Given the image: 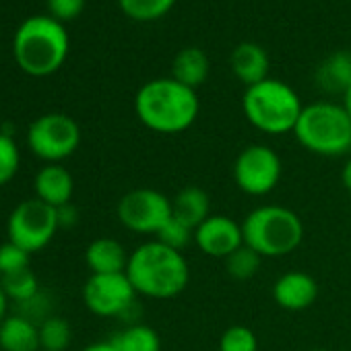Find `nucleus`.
Wrapping results in <instances>:
<instances>
[{"mask_svg":"<svg viewBox=\"0 0 351 351\" xmlns=\"http://www.w3.org/2000/svg\"><path fill=\"white\" fill-rule=\"evenodd\" d=\"M27 145L42 161L60 163L79 149L81 128L75 118L60 112H50L32 122L27 130Z\"/></svg>","mask_w":351,"mask_h":351,"instance_id":"nucleus-8","label":"nucleus"},{"mask_svg":"<svg viewBox=\"0 0 351 351\" xmlns=\"http://www.w3.org/2000/svg\"><path fill=\"white\" fill-rule=\"evenodd\" d=\"M21 153L15 138L7 132H0V186H7L19 171Z\"/></svg>","mask_w":351,"mask_h":351,"instance_id":"nucleus-26","label":"nucleus"},{"mask_svg":"<svg viewBox=\"0 0 351 351\" xmlns=\"http://www.w3.org/2000/svg\"><path fill=\"white\" fill-rule=\"evenodd\" d=\"M0 351H42L40 324L21 314H9L0 322Z\"/></svg>","mask_w":351,"mask_h":351,"instance_id":"nucleus-16","label":"nucleus"},{"mask_svg":"<svg viewBox=\"0 0 351 351\" xmlns=\"http://www.w3.org/2000/svg\"><path fill=\"white\" fill-rule=\"evenodd\" d=\"M304 110L300 95L283 81L265 79L246 87L242 95V112L246 120L265 134L293 132Z\"/></svg>","mask_w":351,"mask_h":351,"instance_id":"nucleus-4","label":"nucleus"},{"mask_svg":"<svg viewBox=\"0 0 351 351\" xmlns=\"http://www.w3.org/2000/svg\"><path fill=\"white\" fill-rule=\"evenodd\" d=\"M283 163L269 145H248L234 161L236 186L248 197H265L281 182Z\"/></svg>","mask_w":351,"mask_h":351,"instance_id":"nucleus-9","label":"nucleus"},{"mask_svg":"<svg viewBox=\"0 0 351 351\" xmlns=\"http://www.w3.org/2000/svg\"><path fill=\"white\" fill-rule=\"evenodd\" d=\"M209 77V58L201 48H182L171 62V79L197 91Z\"/></svg>","mask_w":351,"mask_h":351,"instance_id":"nucleus-20","label":"nucleus"},{"mask_svg":"<svg viewBox=\"0 0 351 351\" xmlns=\"http://www.w3.org/2000/svg\"><path fill=\"white\" fill-rule=\"evenodd\" d=\"M298 143L322 157H341L351 151V116L343 104L316 101L304 106L293 128Z\"/></svg>","mask_w":351,"mask_h":351,"instance_id":"nucleus-6","label":"nucleus"},{"mask_svg":"<svg viewBox=\"0 0 351 351\" xmlns=\"http://www.w3.org/2000/svg\"><path fill=\"white\" fill-rule=\"evenodd\" d=\"M81 351H118L116 349V345L112 343V339L110 341H97V343H91V345H87L85 349H81Z\"/></svg>","mask_w":351,"mask_h":351,"instance_id":"nucleus-32","label":"nucleus"},{"mask_svg":"<svg viewBox=\"0 0 351 351\" xmlns=\"http://www.w3.org/2000/svg\"><path fill=\"white\" fill-rule=\"evenodd\" d=\"M29 258L32 254H27L23 248H19L9 240L5 244H0V277L29 269Z\"/></svg>","mask_w":351,"mask_h":351,"instance_id":"nucleus-29","label":"nucleus"},{"mask_svg":"<svg viewBox=\"0 0 351 351\" xmlns=\"http://www.w3.org/2000/svg\"><path fill=\"white\" fill-rule=\"evenodd\" d=\"M124 273L136 295L151 300H171L180 295L191 281V267L184 252L173 250L159 240L136 246L128 256Z\"/></svg>","mask_w":351,"mask_h":351,"instance_id":"nucleus-1","label":"nucleus"},{"mask_svg":"<svg viewBox=\"0 0 351 351\" xmlns=\"http://www.w3.org/2000/svg\"><path fill=\"white\" fill-rule=\"evenodd\" d=\"M136 291L126 273L91 275L83 285V304L101 318H118L134 308Z\"/></svg>","mask_w":351,"mask_h":351,"instance_id":"nucleus-11","label":"nucleus"},{"mask_svg":"<svg viewBox=\"0 0 351 351\" xmlns=\"http://www.w3.org/2000/svg\"><path fill=\"white\" fill-rule=\"evenodd\" d=\"M46 3L50 17H54L60 23L77 19L85 9V0H46Z\"/></svg>","mask_w":351,"mask_h":351,"instance_id":"nucleus-30","label":"nucleus"},{"mask_svg":"<svg viewBox=\"0 0 351 351\" xmlns=\"http://www.w3.org/2000/svg\"><path fill=\"white\" fill-rule=\"evenodd\" d=\"M310 351H328V349H324V347H316V349H310Z\"/></svg>","mask_w":351,"mask_h":351,"instance_id":"nucleus-36","label":"nucleus"},{"mask_svg":"<svg viewBox=\"0 0 351 351\" xmlns=\"http://www.w3.org/2000/svg\"><path fill=\"white\" fill-rule=\"evenodd\" d=\"M136 118L157 134H178L189 130L201 112V101L195 89L171 77H161L145 83L134 95Z\"/></svg>","mask_w":351,"mask_h":351,"instance_id":"nucleus-2","label":"nucleus"},{"mask_svg":"<svg viewBox=\"0 0 351 351\" xmlns=\"http://www.w3.org/2000/svg\"><path fill=\"white\" fill-rule=\"evenodd\" d=\"M318 298V283L304 271H289L277 277L273 285V300L279 308L300 312L310 308Z\"/></svg>","mask_w":351,"mask_h":351,"instance_id":"nucleus-13","label":"nucleus"},{"mask_svg":"<svg viewBox=\"0 0 351 351\" xmlns=\"http://www.w3.org/2000/svg\"><path fill=\"white\" fill-rule=\"evenodd\" d=\"M155 240H159L161 244H165V246H169V248H173V250H184L189 244H193L195 242V230H191L189 226H184V223H180L178 219H169L161 230H159V234L155 236Z\"/></svg>","mask_w":351,"mask_h":351,"instance_id":"nucleus-28","label":"nucleus"},{"mask_svg":"<svg viewBox=\"0 0 351 351\" xmlns=\"http://www.w3.org/2000/svg\"><path fill=\"white\" fill-rule=\"evenodd\" d=\"M73 341V328L66 318L50 316L40 324L42 351H66Z\"/></svg>","mask_w":351,"mask_h":351,"instance_id":"nucleus-23","label":"nucleus"},{"mask_svg":"<svg viewBox=\"0 0 351 351\" xmlns=\"http://www.w3.org/2000/svg\"><path fill=\"white\" fill-rule=\"evenodd\" d=\"M244 244L263 258L287 256L304 240L300 215L281 205H263L252 209L242 221Z\"/></svg>","mask_w":351,"mask_h":351,"instance_id":"nucleus-5","label":"nucleus"},{"mask_svg":"<svg viewBox=\"0 0 351 351\" xmlns=\"http://www.w3.org/2000/svg\"><path fill=\"white\" fill-rule=\"evenodd\" d=\"M116 215L128 232L157 236L171 219V199L153 189H134L118 201Z\"/></svg>","mask_w":351,"mask_h":351,"instance_id":"nucleus-10","label":"nucleus"},{"mask_svg":"<svg viewBox=\"0 0 351 351\" xmlns=\"http://www.w3.org/2000/svg\"><path fill=\"white\" fill-rule=\"evenodd\" d=\"M69 46V34L60 21L50 15H34L19 25L13 40V54L23 73L48 77L64 64Z\"/></svg>","mask_w":351,"mask_h":351,"instance_id":"nucleus-3","label":"nucleus"},{"mask_svg":"<svg viewBox=\"0 0 351 351\" xmlns=\"http://www.w3.org/2000/svg\"><path fill=\"white\" fill-rule=\"evenodd\" d=\"M195 244L199 250L211 258H228L240 246H244L242 223L234 221L228 215L211 213L197 230H195Z\"/></svg>","mask_w":351,"mask_h":351,"instance_id":"nucleus-12","label":"nucleus"},{"mask_svg":"<svg viewBox=\"0 0 351 351\" xmlns=\"http://www.w3.org/2000/svg\"><path fill=\"white\" fill-rule=\"evenodd\" d=\"M56 215H58V226H60V230H71V228H75V226L79 223V211L75 209L73 203H69V205L56 209Z\"/></svg>","mask_w":351,"mask_h":351,"instance_id":"nucleus-31","label":"nucleus"},{"mask_svg":"<svg viewBox=\"0 0 351 351\" xmlns=\"http://www.w3.org/2000/svg\"><path fill=\"white\" fill-rule=\"evenodd\" d=\"M128 256L124 246L114 238H97L85 250V263L91 275H112L124 273L128 265Z\"/></svg>","mask_w":351,"mask_h":351,"instance_id":"nucleus-17","label":"nucleus"},{"mask_svg":"<svg viewBox=\"0 0 351 351\" xmlns=\"http://www.w3.org/2000/svg\"><path fill=\"white\" fill-rule=\"evenodd\" d=\"M343 108L347 110V114L351 116V87L345 91V95H343Z\"/></svg>","mask_w":351,"mask_h":351,"instance_id":"nucleus-35","label":"nucleus"},{"mask_svg":"<svg viewBox=\"0 0 351 351\" xmlns=\"http://www.w3.org/2000/svg\"><path fill=\"white\" fill-rule=\"evenodd\" d=\"M0 285H3L7 298L11 302H17L19 306L34 300L40 293V283H38V277L34 275L32 269L19 271V273L7 275V277H0Z\"/></svg>","mask_w":351,"mask_h":351,"instance_id":"nucleus-24","label":"nucleus"},{"mask_svg":"<svg viewBox=\"0 0 351 351\" xmlns=\"http://www.w3.org/2000/svg\"><path fill=\"white\" fill-rule=\"evenodd\" d=\"M58 230L60 226H58L56 209L36 197L21 201L11 211L7 221L9 242L17 244L27 254H36L44 250L54 240Z\"/></svg>","mask_w":351,"mask_h":351,"instance_id":"nucleus-7","label":"nucleus"},{"mask_svg":"<svg viewBox=\"0 0 351 351\" xmlns=\"http://www.w3.org/2000/svg\"><path fill=\"white\" fill-rule=\"evenodd\" d=\"M176 5V0H118L120 11L141 23L157 21L165 17Z\"/></svg>","mask_w":351,"mask_h":351,"instance_id":"nucleus-22","label":"nucleus"},{"mask_svg":"<svg viewBox=\"0 0 351 351\" xmlns=\"http://www.w3.org/2000/svg\"><path fill=\"white\" fill-rule=\"evenodd\" d=\"M226 271L232 279L236 281H248L252 279L258 269H261V263H263V256L258 252H254L250 246H240L236 252H232L226 261Z\"/></svg>","mask_w":351,"mask_h":351,"instance_id":"nucleus-25","label":"nucleus"},{"mask_svg":"<svg viewBox=\"0 0 351 351\" xmlns=\"http://www.w3.org/2000/svg\"><path fill=\"white\" fill-rule=\"evenodd\" d=\"M211 215V199L199 186H184L171 199V217L197 230Z\"/></svg>","mask_w":351,"mask_h":351,"instance_id":"nucleus-18","label":"nucleus"},{"mask_svg":"<svg viewBox=\"0 0 351 351\" xmlns=\"http://www.w3.org/2000/svg\"><path fill=\"white\" fill-rule=\"evenodd\" d=\"M316 85L324 93L345 95L351 87V52L339 50L326 56L316 69Z\"/></svg>","mask_w":351,"mask_h":351,"instance_id":"nucleus-19","label":"nucleus"},{"mask_svg":"<svg viewBox=\"0 0 351 351\" xmlns=\"http://www.w3.org/2000/svg\"><path fill=\"white\" fill-rule=\"evenodd\" d=\"M219 351H258V339L244 324L228 326L219 337Z\"/></svg>","mask_w":351,"mask_h":351,"instance_id":"nucleus-27","label":"nucleus"},{"mask_svg":"<svg viewBox=\"0 0 351 351\" xmlns=\"http://www.w3.org/2000/svg\"><path fill=\"white\" fill-rule=\"evenodd\" d=\"M341 184L351 193V157L345 161V165L341 169Z\"/></svg>","mask_w":351,"mask_h":351,"instance_id":"nucleus-33","label":"nucleus"},{"mask_svg":"<svg viewBox=\"0 0 351 351\" xmlns=\"http://www.w3.org/2000/svg\"><path fill=\"white\" fill-rule=\"evenodd\" d=\"M232 71L246 85H256L269 79V54L261 44L242 42L232 52Z\"/></svg>","mask_w":351,"mask_h":351,"instance_id":"nucleus-15","label":"nucleus"},{"mask_svg":"<svg viewBox=\"0 0 351 351\" xmlns=\"http://www.w3.org/2000/svg\"><path fill=\"white\" fill-rule=\"evenodd\" d=\"M9 302H11V300L7 298L3 285H0V322H3V320L9 316Z\"/></svg>","mask_w":351,"mask_h":351,"instance_id":"nucleus-34","label":"nucleus"},{"mask_svg":"<svg viewBox=\"0 0 351 351\" xmlns=\"http://www.w3.org/2000/svg\"><path fill=\"white\" fill-rule=\"evenodd\" d=\"M118 351H161V339L153 326L134 322L112 337Z\"/></svg>","mask_w":351,"mask_h":351,"instance_id":"nucleus-21","label":"nucleus"},{"mask_svg":"<svg viewBox=\"0 0 351 351\" xmlns=\"http://www.w3.org/2000/svg\"><path fill=\"white\" fill-rule=\"evenodd\" d=\"M34 191H36V199L44 201L54 209H60L73 201V193H75L73 173L60 163H46L36 173Z\"/></svg>","mask_w":351,"mask_h":351,"instance_id":"nucleus-14","label":"nucleus"}]
</instances>
